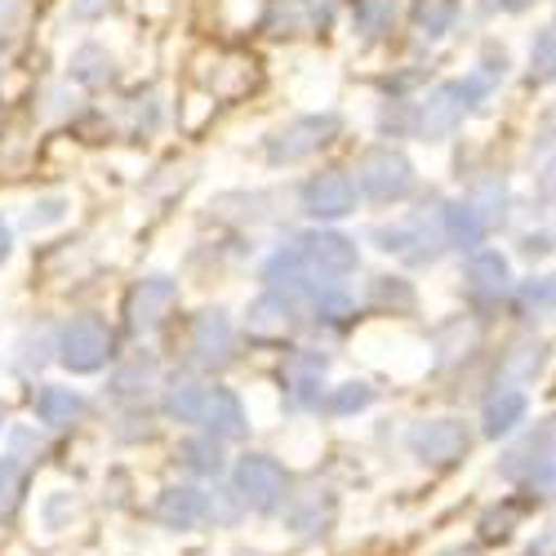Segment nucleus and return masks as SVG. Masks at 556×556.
<instances>
[{
  "label": "nucleus",
  "mask_w": 556,
  "mask_h": 556,
  "mask_svg": "<svg viewBox=\"0 0 556 556\" xmlns=\"http://www.w3.org/2000/svg\"><path fill=\"white\" fill-rule=\"evenodd\" d=\"M369 241H375L383 254H396L401 263L409 267H432L441 254H445V231H441V210L424 205L414 210L409 218L401 223H379L369 231Z\"/></svg>",
  "instance_id": "nucleus-1"
},
{
  "label": "nucleus",
  "mask_w": 556,
  "mask_h": 556,
  "mask_svg": "<svg viewBox=\"0 0 556 556\" xmlns=\"http://www.w3.org/2000/svg\"><path fill=\"white\" fill-rule=\"evenodd\" d=\"M231 490L241 494L245 513H258V517L286 513V503H290V494H294L290 472H286L271 454H241L237 468H231Z\"/></svg>",
  "instance_id": "nucleus-2"
},
{
  "label": "nucleus",
  "mask_w": 556,
  "mask_h": 556,
  "mask_svg": "<svg viewBox=\"0 0 556 556\" xmlns=\"http://www.w3.org/2000/svg\"><path fill=\"white\" fill-rule=\"evenodd\" d=\"M498 472L507 481H521L539 494H552L556 490V414L543 424H534V432H526L513 450L503 454Z\"/></svg>",
  "instance_id": "nucleus-3"
},
{
  "label": "nucleus",
  "mask_w": 556,
  "mask_h": 556,
  "mask_svg": "<svg viewBox=\"0 0 556 556\" xmlns=\"http://www.w3.org/2000/svg\"><path fill=\"white\" fill-rule=\"evenodd\" d=\"M343 121L334 112H312V116H294L286 121L281 129H271L267 134V161L271 165H299L307 156H316L320 148H330L334 138H339Z\"/></svg>",
  "instance_id": "nucleus-4"
},
{
  "label": "nucleus",
  "mask_w": 556,
  "mask_h": 556,
  "mask_svg": "<svg viewBox=\"0 0 556 556\" xmlns=\"http://www.w3.org/2000/svg\"><path fill=\"white\" fill-rule=\"evenodd\" d=\"M356 188L375 205H396L414 192V161L401 148H369L356 161Z\"/></svg>",
  "instance_id": "nucleus-5"
},
{
  "label": "nucleus",
  "mask_w": 556,
  "mask_h": 556,
  "mask_svg": "<svg viewBox=\"0 0 556 556\" xmlns=\"http://www.w3.org/2000/svg\"><path fill=\"white\" fill-rule=\"evenodd\" d=\"M112 348H116L112 330L103 326L99 316H72L67 326L59 330V343H54L59 365L72 369V375H99V369L116 356Z\"/></svg>",
  "instance_id": "nucleus-6"
},
{
  "label": "nucleus",
  "mask_w": 556,
  "mask_h": 556,
  "mask_svg": "<svg viewBox=\"0 0 556 556\" xmlns=\"http://www.w3.org/2000/svg\"><path fill=\"white\" fill-rule=\"evenodd\" d=\"M294 254L307 263V271L316 276V281H343V276L356 271L361 263V250L352 237H343V231H326V227H312L303 231V237L294 241Z\"/></svg>",
  "instance_id": "nucleus-7"
},
{
  "label": "nucleus",
  "mask_w": 556,
  "mask_h": 556,
  "mask_svg": "<svg viewBox=\"0 0 556 556\" xmlns=\"http://www.w3.org/2000/svg\"><path fill=\"white\" fill-rule=\"evenodd\" d=\"M409 454L419 463H432V468H450V463H463L472 450V428L463 419H428L414 424L405 437Z\"/></svg>",
  "instance_id": "nucleus-8"
},
{
  "label": "nucleus",
  "mask_w": 556,
  "mask_h": 556,
  "mask_svg": "<svg viewBox=\"0 0 556 556\" xmlns=\"http://www.w3.org/2000/svg\"><path fill=\"white\" fill-rule=\"evenodd\" d=\"M468 99H463V85L458 80H441L432 85L424 103H414V134L424 138V143H445V138L468 121Z\"/></svg>",
  "instance_id": "nucleus-9"
},
{
  "label": "nucleus",
  "mask_w": 556,
  "mask_h": 556,
  "mask_svg": "<svg viewBox=\"0 0 556 556\" xmlns=\"http://www.w3.org/2000/svg\"><path fill=\"white\" fill-rule=\"evenodd\" d=\"M174 303H178V281H174V276H165V271L143 276V281H138V286L129 290V299H125L129 334H134V339L156 334V330L165 326V316H169Z\"/></svg>",
  "instance_id": "nucleus-10"
},
{
  "label": "nucleus",
  "mask_w": 556,
  "mask_h": 556,
  "mask_svg": "<svg viewBox=\"0 0 556 556\" xmlns=\"http://www.w3.org/2000/svg\"><path fill=\"white\" fill-rule=\"evenodd\" d=\"M299 205L307 218L316 223H339L348 214H356V182L343 169H326V174H312L299 192Z\"/></svg>",
  "instance_id": "nucleus-11"
},
{
  "label": "nucleus",
  "mask_w": 556,
  "mask_h": 556,
  "mask_svg": "<svg viewBox=\"0 0 556 556\" xmlns=\"http://www.w3.org/2000/svg\"><path fill=\"white\" fill-rule=\"evenodd\" d=\"M192 361L201 369H214V375L237 361V326L223 307H210L192 320Z\"/></svg>",
  "instance_id": "nucleus-12"
},
{
  "label": "nucleus",
  "mask_w": 556,
  "mask_h": 556,
  "mask_svg": "<svg viewBox=\"0 0 556 556\" xmlns=\"http://www.w3.org/2000/svg\"><path fill=\"white\" fill-rule=\"evenodd\" d=\"M281 517H286V530L294 539H320V534L334 526V517H339V498L326 485H307V490L290 494Z\"/></svg>",
  "instance_id": "nucleus-13"
},
{
  "label": "nucleus",
  "mask_w": 556,
  "mask_h": 556,
  "mask_svg": "<svg viewBox=\"0 0 556 556\" xmlns=\"http://www.w3.org/2000/svg\"><path fill=\"white\" fill-rule=\"evenodd\" d=\"M152 517L161 530H174V534H188L197 526H210V494L201 485H165L156 494V507Z\"/></svg>",
  "instance_id": "nucleus-14"
},
{
  "label": "nucleus",
  "mask_w": 556,
  "mask_h": 556,
  "mask_svg": "<svg viewBox=\"0 0 556 556\" xmlns=\"http://www.w3.org/2000/svg\"><path fill=\"white\" fill-rule=\"evenodd\" d=\"M463 290L477 303H498L513 294V263H507L498 250H477L463 267Z\"/></svg>",
  "instance_id": "nucleus-15"
},
{
  "label": "nucleus",
  "mask_w": 556,
  "mask_h": 556,
  "mask_svg": "<svg viewBox=\"0 0 556 556\" xmlns=\"http://www.w3.org/2000/svg\"><path fill=\"white\" fill-rule=\"evenodd\" d=\"M263 286H267V294L286 299V303L312 299V294L320 290V286H316V276L307 271V263H303L294 250H276V254L263 263Z\"/></svg>",
  "instance_id": "nucleus-16"
},
{
  "label": "nucleus",
  "mask_w": 556,
  "mask_h": 556,
  "mask_svg": "<svg viewBox=\"0 0 556 556\" xmlns=\"http://www.w3.org/2000/svg\"><path fill=\"white\" fill-rule=\"evenodd\" d=\"M205 437L214 441H245L250 437V414L241 405V396L231 388H210V401H205V419H201Z\"/></svg>",
  "instance_id": "nucleus-17"
},
{
  "label": "nucleus",
  "mask_w": 556,
  "mask_h": 556,
  "mask_svg": "<svg viewBox=\"0 0 556 556\" xmlns=\"http://www.w3.org/2000/svg\"><path fill=\"white\" fill-rule=\"evenodd\" d=\"M441 231H445V250H458V254H477L490 237V227H485V218L477 214L472 201L441 205Z\"/></svg>",
  "instance_id": "nucleus-18"
},
{
  "label": "nucleus",
  "mask_w": 556,
  "mask_h": 556,
  "mask_svg": "<svg viewBox=\"0 0 556 556\" xmlns=\"http://www.w3.org/2000/svg\"><path fill=\"white\" fill-rule=\"evenodd\" d=\"M31 409H36V419H40L45 428L63 432V428H76V424L85 419V414H89V401H85L76 388H54V383H45V388H36Z\"/></svg>",
  "instance_id": "nucleus-19"
},
{
  "label": "nucleus",
  "mask_w": 556,
  "mask_h": 556,
  "mask_svg": "<svg viewBox=\"0 0 556 556\" xmlns=\"http://www.w3.org/2000/svg\"><path fill=\"white\" fill-rule=\"evenodd\" d=\"M526 414H530V396L521 388H494L485 396V409H481V432L490 441H498L507 432H517L526 424Z\"/></svg>",
  "instance_id": "nucleus-20"
},
{
  "label": "nucleus",
  "mask_w": 556,
  "mask_h": 556,
  "mask_svg": "<svg viewBox=\"0 0 556 556\" xmlns=\"http://www.w3.org/2000/svg\"><path fill=\"white\" fill-rule=\"evenodd\" d=\"M547 365V343L543 339H517L513 348L503 352L498 361V383L513 388V383H534Z\"/></svg>",
  "instance_id": "nucleus-21"
},
{
  "label": "nucleus",
  "mask_w": 556,
  "mask_h": 556,
  "mask_svg": "<svg viewBox=\"0 0 556 556\" xmlns=\"http://www.w3.org/2000/svg\"><path fill=\"white\" fill-rule=\"evenodd\" d=\"M245 330L254 334V339H286L290 330H294V303H286V299H276V294H263V299H254L250 307H245Z\"/></svg>",
  "instance_id": "nucleus-22"
},
{
  "label": "nucleus",
  "mask_w": 556,
  "mask_h": 556,
  "mask_svg": "<svg viewBox=\"0 0 556 556\" xmlns=\"http://www.w3.org/2000/svg\"><path fill=\"white\" fill-rule=\"evenodd\" d=\"M174 463L188 477H205V481H218L227 472V454H223V441L214 437H188L178 450H174Z\"/></svg>",
  "instance_id": "nucleus-23"
},
{
  "label": "nucleus",
  "mask_w": 556,
  "mask_h": 556,
  "mask_svg": "<svg viewBox=\"0 0 556 556\" xmlns=\"http://www.w3.org/2000/svg\"><path fill=\"white\" fill-rule=\"evenodd\" d=\"M503 76H507V54H503V50H494V45H490V50L481 54V63H477L468 76L458 80V85H463V99H468V108H472V112L490 103V94H494V89L503 85Z\"/></svg>",
  "instance_id": "nucleus-24"
},
{
  "label": "nucleus",
  "mask_w": 556,
  "mask_h": 556,
  "mask_svg": "<svg viewBox=\"0 0 556 556\" xmlns=\"http://www.w3.org/2000/svg\"><path fill=\"white\" fill-rule=\"evenodd\" d=\"M152 388H156V361L152 356H138V361L121 365L116 375H112L108 396L112 401H125V405H143L152 396Z\"/></svg>",
  "instance_id": "nucleus-25"
},
{
  "label": "nucleus",
  "mask_w": 556,
  "mask_h": 556,
  "mask_svg": "<svg viewBox=\"0 0 556 556\" xmlns=\"http://www.w3.org/2000/svg\"><path fill=\"white\" fill-rule=\"evenodd\" d=\"M205 401H210V388L197 383V379H174L165 388V414L182 428H201L205 419Z\"/></svg>",
  "instance_id": "nucleus-26"
},
{
  "label": "nucleus",
  "mask_w": 556,
  "mask_h": 556,
  "mask_svg": "<svg viewBox=\"0 0 556 556\" xmlns=\"http://www.w3.org/2000/svg\"><path fill=\"white\" fill-rule=\"evenodd\" d=\"M67 72H72V80L85 85V89H103V85L116 76V63H112V54L103 50V45L89 40V45H80V50L72 54Z\"/></svg>",
  "instance_id": "nucleus-27"
},
{
  "label": "nucleus",
  "mask_w": 556,
  "mask_h": 556,
  "mask_svg": "<svg viewBox=\"0 0 556 556\" xmlns=\"http://www.w3.org/2000/svg\"><path fill=\"white\" fill-rule=\"evenodd\" d=\"M454 18H458V0H414L409 5L414 31L428 36V40H441L454 27Z\"/></svg>",
  "instance_id": "nucleus-28"
},
{
  "label": "nucleus",
  "mask_w": 556,
  "mask_h": 556,
  "mask_svg": "<svg viewBox=\"0 0 556 556\" xmlns=\"http://www.w3.org/2000/svg\"><path fill=\"white\" fill-rule=\"evenodd\" d=\"M396 23V0H356L352 5V27L361 40H379Z\"/></svg>",
  "instance_id": "nucleus-29"
},
{
  "label": "nucleus",
  "mask_w": 556,
  "mask_h": 556,
  "mask_svg": "<svg viewBox=\"0 0 556 556\" xmlns=\"http://www.w3.org/2000/svg\"><path fill=\"white\" fill-rule=\"evenodd\" d=\"M414 303H419L414 299V286L401 281V276H375V281H369V307L401 316V312H414Z\"/></svg>",
  "instance_id": "nucleus-30"
},
{
  "label": "nucleus",
  "mask_w": 556,
  "mask_h": 556,
  "mask_svg": "<svg viewBox=\"0 0 556 556\" xmlns=\"http://www.w3.org/2000/svg\"><path fill=\"white\" fill-rule=\"evenodd\" d=\"M23 494H27V468L18 458H0V526H10L14 513L23 507Z\"/></svg>",
  "instance_id": "nucleus-31"
},
{
  "label": "nucleus",
  "mask_w": 556,
  "mask_h": 556,
  "mask_svg": "<svg viewBox=\"0 0 556 556\" xmlns=\"http://www.w3.org/2000/svg\"><path fill=\"white\" fill-rule=\"evenodd\" d=\"M326 405V414L330 419H352V414H361V409H369L375 405V388L369 383H361V379H352V383H339V388H330V396L320 401Z\"/></svg>",
  "instance_id": "nucleus-32"
},
{
  "label": "nucleus",
  "mask_w": 556,
  "mask_h": 556,
  "mask_svg": "<svg viewBox=\"0 0 556 556\" xmlns=\"http://www.w3.org/2000/svg\"><path fill=\"white\" fill-rule=\"evenodd\" d=\"M530 80H534V85H556V14H552V23L530 40Z\"/></svg>",
  "instance_id": "nucleus-33"
},
{
  "label": "nucleus",
  "mask_w": 556,
  "mask_h": 556,
  "mask_svg": "<svg viewBox=\"0 0 556 556\" xmlns=\"http://www.w3.org/2000/svg\"><path fill=\"white\" fill-rule=\"evenodd\" d=\"M468 201L477 205V214L485 218V227H490V231L507 223V205H513V197H507V188H503L498 178H485V182H481V188H477Z\"/></svg>",
  "instance_id": "nucleus-34"
},
{
  "label": "nucleus",
  "mask_w": 556,
  "mask_h": 556,
  "mask_svg": "<svg viewBox=\"0 0 556 556\" xmlns=\"http://www.w3.org/2000/svg\"><path fill=\"white\" fill-rule=\"evenodd\" d=\"M312 312H316V326H343V320L356 312V303L339 286H320L312 294Z\"/></svg>",
  "instance_id": "nucleus-35"
},
{
  "label": "nucleus",
  "mask_w": 556,
  "mask_h": 556,
  "mask_svg": "<svg viewBox=\"0 0 556 556\" xmlns=\"http://www.w3.org/2000/svg\"><path fill=\"white\" fill-rule=\"evenodd\" d=\"M205 494H210V526H223V530L241 526L245 503H241L237 490H231V485H214V490H205Z\"/></svg>",
  "instance_id": "nucleus-36"
},
{
  "label": "nucleus",
  "mask_w": 556,
  "mask_h": 556,
  "mask_svg": "<svg viewBox=\"0 0 556 556\" xmlns=\"http://www.w3.org/2000/svg\"><path fill=\"white\" fill-rule=\"evenodd\" d=\"M517 307H521V312H556V271L526 281V286L517 290Z\"/></svg>",
  "instance_id": "nucleus-37"
},
{
  "label": "nucleus",
  "mask_w": 556,
  "mask_h": 556,
  "mask_svg": "<svg viewBox=\"0 0 556 556\" xmlns=\"http://www.w3.org/2000/svg\"><path fill=\"white\" fill-rule=\"evenodd\" d=\"M67 218V197H40L31 210H27V227L40 231V227H54Z\"/></svg>",
  "instance_id": "nucleus-38"
},
{
  "label": "nucleus",
  "mask_w": 556,
  "mask_h": 556,
  "mask_svg": "<svg viewBox=\"0 0 556 556\" xmlns=\"http://www.w3.org/2000/svg\"><path fill=\"white\" fill-rule=\"evenodd\" d=\"M72 513H76V503H72V494H50V503H45V530H63V521H72Z\"/></svg>",
  "instance_id": "nucleus-39"
},
{
  "label": "nucleus",
  "mask_w": 556,
  "mask_h": 556,
  "mask_svg": "<svg viewBox=\"0 0 556 556\" xmlns=\"http://www.w3.org/2000/svg\"><path fill=\"white\" fill-rule=\"evenodd\" d=\"M534 192H539V205H543L547 214H556V152L543 161L539 182H534Z\"/></svg>",
  "instance_id": "nucleus-40"
},
{
  "label": "nucleus",
  "mask_w": 556,
  "mask_h": 556,
  "mask_svg": "<svg viewBox=\"0 0 556 556\" xmlns=\"http://www.w3.org/2000/svg\"><path fill=\"white\" fill-rule=\"evenodd\" d=\"M10 445H14L10 458H18V463H31V458L45 454V441H40L31 428H14V432H10Z\"/></svg>",
  "instance_id": "nucleus-41"
},
{
  "label": "nucleus",
  "mask_w": 556,
  "mask_h": 556,
  "mask_svg": "<svg viewBox=\"0 0 556 556\" xmlns=\"http://www.w3.org/2000/svg\"><path fill=\"white\" fill-rule=\"evenodd\" d=\"M513 526H517V507H503V513L494 507V513L481 517V534L485 539H507V534H513Z\"/></svg>",
  "instance_id": "nucleus-42"
},
{
  "label": "nucleus",
  "mask_w": 556,
  "mask_h": 556,
  "mask_svg": "<svg viewBox=\"0 0 556 556\" xmlns=\"http://www.w3.org/2000/svg\"><path fill=\"white\" fill-rule=\"evenodd\" d=\"M552 250H556L552 231H526V237H521V254H526V258H547Z\"/></svg>",
  "instance_id": "nucleus-43"
},
{
  "label": "nucleus",
  "mask_w": 556,
  "mask_h": 556,
  "mask_svg": "<svg viewBox=\"0 0 556 556\" xmlns=\"http://www.w3.org/2000/svg\"><path fill=\"white\" fill-rule=\"evenodd\" d=\"M112 5H116V0H72V18H80V23L103 18Z\"/></svg>",
  "instance_id": "nucleus-44"
},
{
  "label": "nucleus",
  "mask_w": 556,
  "mask_h": 556,
  "mask_svg": "<svg viewBox=\"0 0 556 556\" xmlns=\"http://www.w3.org/2000/svg\"><path fill=\"white\" fill-rule=\"evenodd\" d=\"M534 0H481V14L494 18V14H526Z\"/></svg>",
  "instance_id": "nucleus-45"
},
{
  "label": "nucleus",
  "mask_w": 556,
  "mask_h": 556,
  "mask_svg": "<svg viewBox=\"0 0 556 556\" xmlns=\"http://www.w3.org/2000/svg\"><path fill=\"white\" fill-rule=\"evenodd\" d=\"M18 10H23V0H0V40H5L10 27L18 23Z\"/></svg>",
  "instance_id": "nucleus-46"
},
{
  "label": "nucleus",
  "mask_w": 556,
  "mask_h": 556,
  "mask_svg": "<svg viewBox=\"0 0 556 556\" xmlns=\"http://www.w3.org/2000/svg\"><path fill=\"white\" fill-rule=\"evenodd\" d=\"M530 556H556V521L543 530V539H539V543H530Z\"/></svg>",
  "instance_id": "nucleus-47"
},
{
  "label": "nucleus",
  "mask_w": 556,
  "mask_h": 556,
  "mask_svg": "<svg viewBox=\"0 0 556 556\" xmlns=\"http://www.w3.org/2000/svg\"><path fill=\"white\" fill-rule=\"evenodd\" d=\"M10 254H14V231L5 218H0V263H10Z\"/></svg>",
  "instance_id": "nucleus-48"
},
{
  "label": "nucleus",
  "mask_w": 556,
  "mask_h": 556,
  "mask_svg": "<svg viewBox=\"0 0 556 556\" xmlns=\"http://www.w3.org/2000/svg\"><path fill=\"white\" fill-rule=\"evenodd\" d=\"M543 143H556V108H547V116H543V134H539V148Z\"/></svg>",
  "instance_id": "nucleus-49"
},
{
  "label": "nucleus",
  "mask_w": 556,
  "mask_h": 556,
  "mask_svg": "<svg viewBox=\"0 0 556 556\" xmlns=\"http://www.w3.org/2000/svg\"><path fill=\"white\" fill-rule=\"evenodd\" d=\"M437 556H477L472 547H450V552H437Z\"/></svg>",
  "instance_id": "nucleus-50"
},
{
  "label": "nucleus",
  "mask_w": 556,
  "mask_h": 556,
  "mask_svg": "<svg viewBox=\"0 0 556 556\" xmlns=\"http://www.w3.org/2000/svg\"><path fill=\"white\" fill-rule=\"evenodd\" d=\"M0 432H5V401H0Z\"/></svg>",
  "instance_id": "nucleus-51"
},
{
  "label": "nucleus",
  "mask_w": 556,
  "mask_h": 556,
  "mask_svg": "<svg viewBox=\"0 0 556 556\" xmlns=\"http://www.w3.org/2000/svg\"><path fill=\"white\" fill-rule=\"evenodd\" d=\"M237 556H263V552H237Z\"/></svg>",
  "instance_id": "nucleus-52"
},
{
  "label": "nucleus",
  "mask_w": 556,
  "mask_h": 556,
  "mask_svg": "<svg viewBox=\"0 0 556 556\" xmlns=\"http://www.w3.org/2000/svg\"><path fill=\"white\" fill-rule=\"evenodd\" d=\"M286 5H303V0H286Z\"/></svg>",
  "instance_id": "nucleus-53"
}]
</instances>
